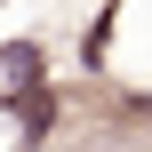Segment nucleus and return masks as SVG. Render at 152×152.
Returning <instances> with one entry per match:
<instances>
[{
	"label": "nucleus",
	"instance_id": "obj_1",
	"mask_svg": "<svg viewBox=\"0 0 152 152\" xmlns=\"http://www.w3.org/2000/svg\"><path fill=\"white\" fill-rule=\"evenodd\" d=\"M16 120H24V144H40V136H48V120H56V104H48L40 88H24V96H16Z\"/></svg>",
	"mask_w": 152,
	"mask_h": 152
}]
</instances>
